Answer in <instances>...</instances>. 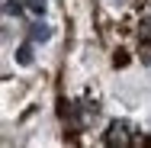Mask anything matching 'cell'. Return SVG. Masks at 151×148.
<instances>
[{"label": "cell", "instance_id": "cell-1", "mask_svg": "<svg viewBox=\"0 0 151 148\" xmlns=\"http://www.w3.org/2000/svg\"><path fill=\"white\" fill-rule=\"evenodd\" d=\"M129 132H132V126L122 122V119H116V122L109 126V132H106V142H109V145H129V139H132Z\"/></svg>", "mask_w": 151, "mask_h": 148}, {"label": "cell", "instance_id": "cell-2", "mask_svg": "<svg viewBox=\"0 0 151 148\" xmlns=\"http://www.w3.org/2000/svg\"><path fill=\"white\" fill-rule=\"evenodd\" d=\"M29 35H32V42H48L52 39V26H45V23H35L29 29Z\"/></svg>", "mask_w": 151, "mask_h": 148}, {"label": "cell", "instance_id": "cell-3", "mask_svg": "<svg viewBox=\"0 0 151 148\" xmlns=\"http://www.w3.org/2000/svg\"><path fill=\"white\" fill-rule=\"evenodd\" d=\"M16 61H19V64H32V45L29 42L16 48Z\"/></svg>", "mask_w": 151, "mask_h": 148}, {"label": "cell", "instance_id": "cell-4", "mask_svg": "<svg viewBox=\"0 0 151 148\" xmlns=\"http://www.w3.org/2000/svg\"><path fill=\"white\" fill-rule=\"evenodd\" d=\"M26 6H29L35 16H42V13H45V0H26Z\"/></svg>", "mask_w": 151, "mask_h": 148}, {"label": "cell", "instance_id": "cell-5", "mask_svg": "<svg viewBox=\"0 0 151 148\" xmlns=\"http://www.w3.org/2000/svg\"><path fill=\"white\" fill-rule=\"evenodd\" d=\"M3 10H6V13H23V6H19V3H6Z\"/></svg>", "mask_w": 151, "mask_h": 148}, {"label": "cell", "instance_id": "cell-6", "mask_svg": "<svg viewBox=\"0 0 151 148\" xmlns=\"http://www.w3.org/2000/svg\"><path fill=\"white\" fill-rule=\"evenodd\" d=\"M142 35H151V19H145V23H142Z\"/></svg>", "mask_w": 151, "mask_h": 148}, {"label": "cell", "instance_id": "cell-7", "mask_svg": "<svg viewBox=\"0 0 151 148\" xmlns=\"http://www.w3.org/2000/svg\"><path fill=\"white\" fill-rule=\"evenodd\" d=\"M145 61H148V64H151V55H148V58H145Z\"/></svg>", "mask_w": 151, "mask_h": 148}]
</instances>
